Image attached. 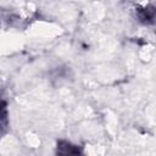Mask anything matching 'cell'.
Segmentation results:
<instances>
[{"instance_id": "6da1fadb", "label": "cell", "mask_w": 156, "mask_h": 156, "mask_svg": "<svg viewBox=\"0 0 156 156\" xmlns=\"http://www.w3.org/2000/svg\"><path fill=\"white\" fill-rule=\"evenodd\" d=\"M57 156H84L82 150L68 141L57 143Z\"/></svg>"}, {"instance_id": "7a4b0ae2", "label": "cell", "mask_w": 156, "mask_h": 156, "mask_svg": "<svg viewBox=\"0 0 156 156\" xmlns=\"http://www.w3.org/2000/svg\"><path fill=\"white\" fill-rule=\"evenodd\" d=\"M5 118H6V106H5V102L0 98V122L4 121Z\"/></svg>"}]
</instances>
